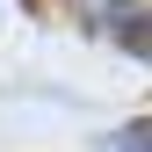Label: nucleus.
<instances>
[{
    "label": "nucleus",
    "instance_id": "7ed1b4c3",
    "mask_svg": "<svg viewBox=\"0 0 152 152\" xmlns=\"http://www.w3.org/2000/svg\"><path fill=\"white\" fill-rule=\"evenodd\" d=\"M22 7H36V0H22Z\"/></svg>",
    "mask_w": 152,
    "mask_h": 152
},
{
    "label": "nucleus",
    "instance_id": "f257e3e1",
    "mask_svg": "<svg viewBox=\"0 0 152 152\" xmlns=\"http://www.w3.org/2000/svg\"><path fill=\"white\" fill-rule=\"evenodd\" d=\"M80 15L94 29H109L116 44L130 51V58H145L152 51V29H145V0H80Z\"/></svg>",
    "mask_w": 152,
    "mask_h": 152
},
{
    "label": "nucleus",
    "instance_id": "f03ea898",
    "mask_svg": "<svg viewBox=\"0 0 152 152\" xmlns=\"http://www.w3.org/2000/svg\"><path fill=\"white\" fill-rule=\"evenodd\" d=\"M109 152H145V116H138V123H123L116 138H109Z\"/></svg>",
    "mask_w": 152,
    "mask_h": 152
}]
</instances>
